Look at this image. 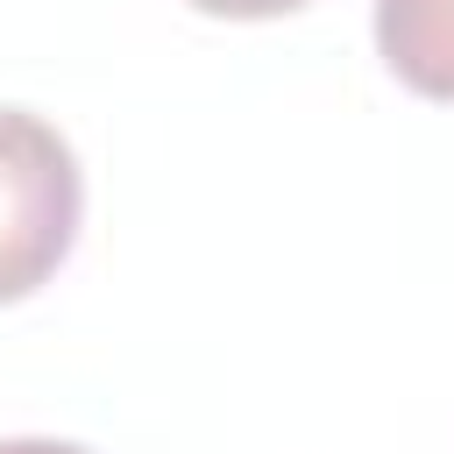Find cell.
Returning <instances> with one entry per match:
<instances>
[{"mask_svg":"<svg viewBox=\"0 0 454 454\" xmlns=\"http://www.w3.org/2000/svg\"><path fill=\"white\" fill-rule=\"evenodd\" d=\"M78 213L85 177L71 142L28 106H0V305L57 277L78 241Z\"/></svg>","mask_w":454,"mask_h":454,"instance_id":"obj_1","label":"cell"},{"mask_svg":"<svg viewBox=\"0 0 454 454\" xmlns=\"http://www.w3.org/2000/svg\"><path fill=\"white\" fill-rule=\"evenodd\" d=\"M376 50L419 99H454V0H376Z\"/></svg>","mask_w":454,"mask_h":454,"instance_id":"obj_2","label":"cell"},{"mask_svg":"<svg viewBox=\"0 0 454 454\" xmlns=\"http://www.w3.org/2000/svg\"><path fill=\"white\" fill-rule=\"evenodd\" d=\"M184 7L220 14V21H270V14H291V7H305V0H184Z\"/></svg>","mask_w":454,"mask_h":454,"instance_id":"obj_3","label":"cell"},{"mask_svg":"<svg viewBox=\"0 0 454 454\" xmlns=\"http://www.w3.org/2000/svg\"><path fill=\"white\" fill-rule=\"evenodd\" d=\"M0 454H92L78 440H0Z\"/></svg>","mask_w":454,"mask_h":454,"instance_id":"obj_4","label":"cell"}]
</instances>
